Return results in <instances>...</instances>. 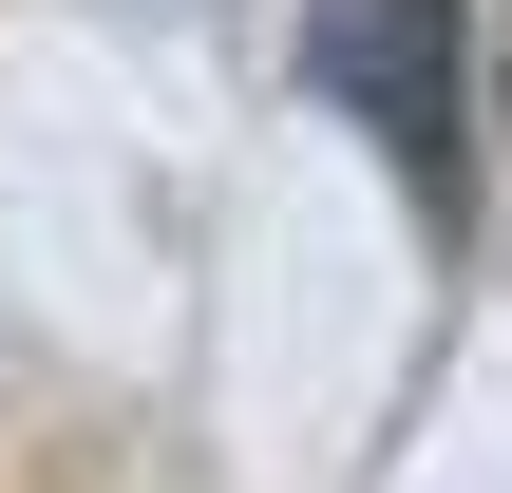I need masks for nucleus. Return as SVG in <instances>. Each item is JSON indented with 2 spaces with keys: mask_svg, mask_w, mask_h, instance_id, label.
<instances>
[{
  "mask_svg": "<svg viewBox=\"0 0 512 493\" xmlns=\"http://www.w3.org/2000/svg\"><path fill=\"white\" fill-rule=\"evenodd\" d=\"M304 76L380 133L399 209L456 247L475 228V0H304Z\"/></svg>",
  "mask_w": 512,
  "mask_h": 493,
  "instance_id": "nucleus-1",
  "label": "nucleus"
}]
</instances>
